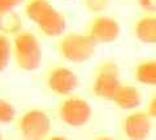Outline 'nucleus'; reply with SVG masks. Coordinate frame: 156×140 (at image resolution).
<instances>
[{
  "instance_id": "f257e3e1",
  "label": "nucleus",
  "mask_w": 156,
  "mask_h": 140,
  "mask_svg": "<svg viewBox=\"0 0 156 140\" xmlns=\"http://www.w3.org/2000/svg\"><path fill=\"white\" fill-rule=\"evenodd\" d=\"M26 17L38 26L39 31L48 38H57L65 32L66 20L48 0H27L25 3Z\"/></svg>"
},
{
  "instance_id": "f03ea898",
  "label": "nucleus",
  "mask_w": 156,
  "mask_h": 140,
  "mask_svg": "<svg viewBox=\"0 0 156 140\" xmlns=\"http://www.w3.org/2000/svg\"><path fill=\"white\" fill-rule=\"evenodd\" d=\"M12 51L20 69L25 71L37 70L42 64V48L37 36L30 31L21 30L12 40Z\"/></svg>"
},
{
  "instance_id": "7ed1b4c3",
  "label": "nucleus",
  "mask_w": 156,
  "mask_h": 140,
  "mask_svg": "<svg viewBox=\"0 0 156 140\" xmlns=\"http://www.w3.org/2000/svg\"><path fill=\"white\" fill-rule=\"evenodd\" d=\"M96 46V42L89 34L69 32L60 39L57 48L62 59L73 64H82L94 56Z\"/></svg>"
},
{
  "instance_id": "20e7f679",
  "label": "nucleus",
  "mask_w": 156,
  "mask_h": 140,
  "mask_svg": "<svg viewBox=\"0 0 156 140\" xmlns=\"http://www.w3.org/2000/svg\"><path fill=\"white\" fill-rule=\"evenodd\" d=\"M124 83L120 78V69L115 62H103L96 70L94 82H92V92L96 97L107 101H113L117 91Z\"/></svg>"
},
{
  "instance_id": "39448f33",
  "label": "nucleus",
  "mask_w": 156,
  "mask_h": 140,
  "mask_svg": "<svg viewBox=\"0 0 156 140\" xmlns=\"http://www.w3.org/2000/svg\"><path fill=\"white\" fill-rule=\"evenodd\" d=\"M51 118L44 110L29 109L20 118L18 128L25 140H46L51 131Z\"/></svg>"
},
{
  "instance_id": "423d86ee",
  "label": "nucleus",
  "mask_w": 156,
  "mask_h": 140,
  "mask_svg": "<svg viewBox=\"0 0 156 140\" xmlns=\"http://www.w3.org/2000/svg\"><path fill=\"white\" fill-rule=\"evenodd\" d=\"M92 115L91 105L87 100L69 96L58 105V117L70 127H82L89 122Z\"/></svg>"
},
{
  "instance_id": "0eeeda50",
  "label": "nucleus",
  "mask_w": 156,
  "mask_h": 140,
  "mask_svg": "<svg viewBox=\"0 0 156 140\" xmlns=\"http://www.w3.org/2000/svg\"><path fill=\"white\" fill-rule=\"evenodd\" d=\"M46 83L53 94L60 96L72 95L78 87V77L70 67L55 66L48 71Z\"/></svg>"
},
{
  "instance_id": "6e6552de",
  "label": "nucleus",
  "mask_w": 156,
  "mask_h": 140,
  "mask_svg": "<svg viewBox=\"0 0 156 140\" xmlns=\"http://www.w3.org/2000/svg\"><path fill=\"white\" fill-rule=\"evenodd\" d=\"M120 23L109 16H98L90 22L87 34L96 42V44H108L120 36Z\"/></svg>"
},
{
  "instance_id": "1a4fd4ad",
  "label": "nucleus",
  "mask_w": 156,
  "mask_h": 140,
  "mask_svg": "<svg viewBox=\"0 0 156 140\" xmlns=\"http://www.w3.org/2000/svg\"><path fill=\"white\" fill-rule=\"evenodd\" d=\"M124 134L129 140H146L151 132V117L144 110H133L124 121Z\"/></svg>"
},
{
  "instance_id": "9d476101",
  "label": "nucleus",
  "mask_w": 156,
  "mask_h": 140,
  "mask_svg": "<svg viewBox=\"0 0 156 140\" xmlns=\"http://www.w3.org/2000/svg\"><path fill=\"white\" fill-rule=\"evenodd\" d=\"M113 103L122 110H135L142 103V95L138 87L122 84L113 99Z\"/></svg>"
},
{
  "instance_id": "9b49d317",
  "label": "nucleus",
  "mask_w": 156,
  "mask_h": 140,
  "mask_svg": "<svg viewBox=\"0 0 156 140\" xmlns=\"http://www.w3.org/2000/svg\"><path fill=\"white\" fill-rule=\"evenodd\" d=\"M134 35L144 44H156V16L140 17L134 25Z\"/></svg>"
},
{
  "instance_id": "f8f14e48",
  "label": "nucleus",
  "mask_w": 156,
  "mask_h": 140,
  "mask_svg": "<svg viewBox=\"0 0 156 140\" xmlns=\"http://www.w3.org/2000/svg\"><path fill=\"white\" fill-rule=\"evenodd\" d=\"M134 77L140 84L156 86V60L139 62L134 70Z\"/></svg>"
},
{
  "instance_id": "ddd939ff",
  "label": "nucleus",
  "mask_w": 156,
  "mask_h": 140,
  "mask_svg": "<svg viewBox=\"0 0 156 140\" xmlns=\"http://www.w3.org/2000/svg\"><path fill=\"white\" fill-rule=\"evenodd\" d=\"M22 20L16 12H4L0 11V32L5 34H14L21 31Z\"/></svg>"
},
{
  "instance_id": "4468645a",
  "label": "nucleus",
  "mask_w": 156,
  "mask_h": 140,
  "mask_svg": "<svg viewBox=\"0 0 156 140\" xmlns=\"http://www.w3.org/2000/svg\"><path fill=\"white\" fill-rule=\"evenodd\" d=\"M12 55H13V51H12L11 39L8 38V35L0 32V73L7 69Z\"/></svg>"
},
{
  "instance_id": "2eb2a0df",
  "label": "nucleus",
  "mask_w": 156,
  "mask_h": 140,
  "mask_svg": "<svg viewBox=\"0 0 156 140\" xmlns=\"http://www.w3.org/2000/svg\"><path fill=\"white\" fill-rule=\"evenodd\" d=\"M16 118V108L8 100L0 99V125L11 123Z\"/></svg>"
},
{
  "instance_id": "dca6fc26",
  "label": "nucleus",
  "mask_w": 156,
  "mask_h": 140,
  "mask_svg": "<svg viewBox=\"0 0 156 140\" xmlns=\"http://www.w3.org/2000/svg\"><path fill=\"white\" fill-rule=\"evenodd\" d=\"M111 0H83V5L91 13H101L109 5Z\"/></svg>"
},
{
  "instance_id": "f3484780",
  "label": "nucleus",
  "mask_w": 156,
  "mask_h": 140,
  "mask_svg": "<svg viewBox=\"0 0 156 140\" xmlns=\"http://www.w3.org/2000/svg\"><path fill=\"white\" fill-rule=\"evenodd\" d=\"M26 0H0V11L13 12L17 7L23 4Z\"/></svg>"
},
{
  "instance_id": "a211bd4d",
  "label": "nucleus",
  "mask_w": 156,
  "mask_h": 140,
  "mask_svg": "<svg viewBox=\"0 0 156 140\" xmlns=\"http://www.w3.org/2000/svg\"><path fill=\"white\" fill-rule=\"evenodd\" d=\"M139 7L148 13H156V0H136Z\"/></svg>"
},
{
  "instance_id": "6ab92c4d",
  "label": "nucleus",
  "mask_w": 156,
  "mask_h": 140,
  "mask_svg": "<svg viewBox=\"0 0 156 140\" xmlns=\"http://www.w3.org/2000/svg\"><path fill=\"white\" fill-rule=\"evenodd\" d=\"M151 118H155L156 119V94L150 99L148 101V105H147V110H146Z\"/></svg>"
},
{
  "instance_id": "aec40b11",
  "label": "nucleus",
  "mask_w": 156,
  "mask_h": 140,
  "mask_svg": "<svg viewBox=\"0 0 156 140\" xmlns=\"http://www.w3.org/2000/svg\"><path fill=\"white\" fill-rule=\"evenodd\" d=\"M46 140H69V139L62 136V135H52V136H48Z\"/></svg>"
},
{
  "instance_id": "412c9836",
  "label": "nucleus",
  "mask_w": 156,
  "mask_h": 140,
  "mask_svg": "<svg viewBox=\"0 0 156 140\" xmlns=\"http://www.w3.org/2000/svg\"><path fill=\"white\" fill-rule=\"evenodd\" d=\"M96 140H115V139H112L109 136H100V138H98Z\"/></svg>"
},
{
  "instance_id": "4be33fe9",
  "label": "nucleus",
  "mask_w": 156,
  "mask_h": 140,
  "mask_svg": "<svg viewBox=\"0 0 156 140\" xmlns=\"http://www.w3.org/2000/svg\"><path fill=\"white\" fill-rule=\"evenodd\" d=\"M0 140H3V134H2V130H0Z\"/></svg>"
}]
</instances>
